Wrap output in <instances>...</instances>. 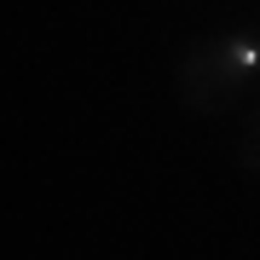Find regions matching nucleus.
Returning <instances> with one entry per match:
<instances>
[{
  "label": "nucleus",
  "mask_w": 260,
  "mask_h": 260,
  "mask_svg": "<svg viewBox=\"0 0 260 260\" xmlns=\"http://www.w3.org/2000/svg\"><path fill=\"white\" fill-rule=\"evenodd\" d=\"M237 162H243V174H254V179H260V99H254L249 121H243V139H237Z\"/></svg>",
  "instance_id": "nucleus-2"
},
{
  "label": "nucleus",
  "mask_w": 260,
  "mask_h": 260,
  "mask_svg": "<svg viewBox=\"0 0 260 260\" xmlns=\"http://www.w3.org/2000/svg\"><path fill=\"white\" fill-rule=\"evenodd\" d=\"M174 93L197 116H232L260 93V29H214L174 64Z\"/></svg>",
  "instance_id": "nucleus-1"
}]
</instances>
